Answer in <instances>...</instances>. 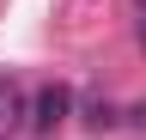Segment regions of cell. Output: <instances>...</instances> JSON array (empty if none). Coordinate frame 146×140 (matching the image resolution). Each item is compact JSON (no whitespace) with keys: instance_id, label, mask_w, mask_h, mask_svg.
<instances>
[{"instance_id":"obj_1","label":"cell","mask_w":146,"mask_h":140,"mask_svg":"<svg viewBox=\"0 0 146 140\" xmlns=\"http://www.w3.org/2000/svg\"><path fill=\"white\" fill-rule=\"evenodd\" d=\"M67 110H73V92H67V85H43V92L31 98V122H25V128L31 134H55L67 122Z\"/></svg>"},{"instance_id":"obj_2","label":"cell","mask_w":146,"mask_h":140,"mask_svg":"<svg viewBox=\"0 0 146 140\" xmlns=\"http://www.w3.org/2000/svg\"><path fill=\"white\" fill-rule=\"evenodd\" d=\"M18 116H31V110H25V98H18V85H12V79H0V140L18 128Z\"/></svg>"},{"instance_id":"obj_3","label":"cell","mask_w":146,"mask_h":140,"mask_svg":"<svg viewBox=\"0 0 146 140\" xmlns=\"http://www.w3.org/2000/svg\"><path fill=\"white\" fill-rule=\"evenodd\" d=\"M140 43H146V19H140Z\"/></svg>"}]
</instances>
